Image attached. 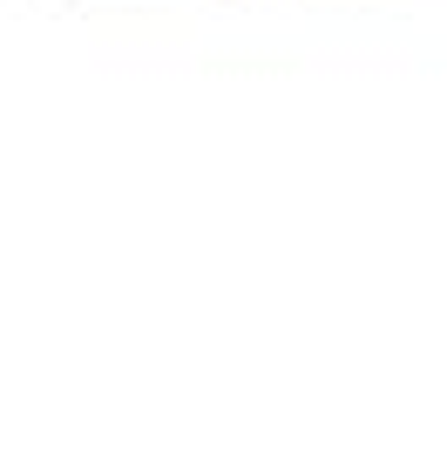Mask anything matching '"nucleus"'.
I'll use <instances>...</instances> for the list:
<instances>
[]
</instances>
